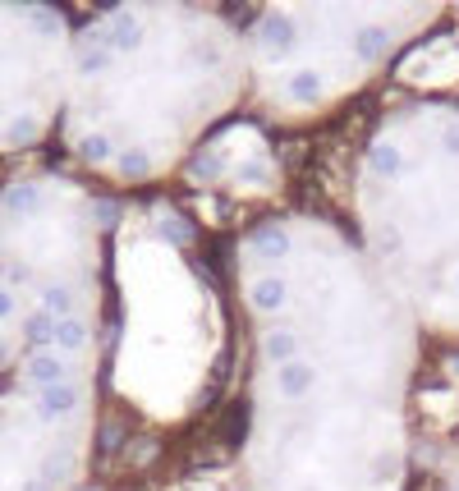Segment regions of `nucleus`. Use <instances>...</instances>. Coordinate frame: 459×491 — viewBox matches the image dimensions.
Returning <instances> with one entry per match:
<instances>
[{
  "label": "nucleus",
  "mask_w": 459,
  "mask_h": 491,
  "mask_svg": "<svg viewBox=\"0 0 459 491\" xmlns=\"http://www.w3.org/2000/svg\"><path fill=\"white\" fill-rule=\"evenodd\" d=\"M5 359H10V344H5V340H0V368H5Z\"/></svg>",
  "instance_id": "nucleus-31"
},
{
  "label": "nucleus",
  "mask_w": 459,
  "mask_h": 491,
  "mask_svg": "<svg viewBox=\"0 0 459 491\" xmlns=\"http://www.w3.org/2000/svg\"><path fill=\"white\" fill-rule=\"evenodd\" d=\"M257 37H262V46L272 51V56H285V51L299 42V33H294V23H289L285 14H266L262 28H257Z\"/></svg>",
  "instance_id": "nucleus-5"
},
{
  "label": "nucleus",
  "mask_w": 459,
  "mask_h": 491,
  "mask_svg": "<svg viewBox=\"0 0 459 491\" xmlns=\"http://www.w3.org/2000/svg\"><path fill=\"white\" fill-rule=\"evenodd\" d=\"M386 46H391V33L382 28V23H368V28L354 33V56L359 60H382Z\"/></svg>",
  "instance_id": "nucleus-10"
},
{
  "label": "nucleus",
  "mask_w": 459,
  "mask_h": 491,
  "mask_svg": "<svg viewBox=\"0 0 459 491\" xmlns=\"http://www.w3.org/2000/svg\"><path fill=\"white\" fill-rule=\"evenodd\" d=\"M19 491H56V487L42 482V478H23V487H19Z\"/></svg>",
  "instance_id": "nucleus-30"
},
{
  "label": "nucleus",
  "mask_w": 459,
  "mask_h": 491,
  "mask_svg": "<svg viewBox=\"0 0 459 491\" xmlns=\"http://www.w3.org/2000/svg\"><path fill=\"white\" fill-rule=\"evenodd\" d=\"M455 491H459V482H455Z\"/></svg>",
  "instance_id": "nucleus-35"
},
{
  "label": "nucleus",
  "mask_w": 459,
  "mask_h": 491,
  "mask_svg": "<svg viewBox=\"0 0 459 491\" xmlns=\"http://www.w3.org/2000/svg\"><path fill=\"white\" fill-rule=\"evenodd\" d=\"M83 344H88V326L78 321V317H60L56 321V349L74 353V349H83Z\"/></svg>",
  "instance_id": "nucleus-16"
},
{
  "label": "nucleus",
  "mask_w": 459,
  "mask_h": 491,
  "mask_svg": "<svg viewBox=\"0 0 459 491\" xmlns=\"http://www.w3.org/2000/svg\"><path fill=\"white\" fill-rule=\"evenodd\" d=\"M37 478H42V482H51V487H56V482H65V478H69V450H60V455L51 450V455L42 459Z\"/></svg>",
  "instance_id": "nucleus-19"
},
{
  "label": "nucleus",
  "mask_w": 459,
  "mask_h": 491,
  "mask_svg": "<svg viewBox=\"0 0 459 491\" xmlns=\"http://www.w3.org/2000/svg\"><path fill=\"white\" fill-rule=\"evenodd\" d=\"M382 243H386V253H395V249H400V243H404V234H400L395 226H386V234H382Z\"/></svg>",
  "instance_id": "nucleus-29"
},
{
  "label": "nucleus",
  "mask_w": 459,
  "mask_h": 491,
  "mask_svg": "<svg viewBox=\"0 0 459 491\" xmlns=\"http://www.w3.org/2000/svg\"><path fill=\"white\" fill-rule=\"evenodd\" d=\"M42 313L46 317H74V289H65V285H42Z\"/></svg>",
  "instance_id": "nucleus-14"
},
{
  "label": "nucleus",
  "mask_w": 459,
  "mask_h": 491,
  "mask_svg": "<svg viewBox=\"0 0 459 491\" xmlns=\"http://www.w3.org/2000/svg\"><path fill=\"white\" fill-rule=\"evenodd\" d=\"M244 179H253V184H257V179H266V161H262V156L244 166Z\"/></svg>",
  "instance_id": "nucleus-27"
},
{
  "label": "nucleus",
  "mask_w": 459,
  "mask_h": 491,
  "mask_svg": "<svg viewBox=\"0 0 459 491\" xmlns=\"http://www.w3.org/2000/svg\"><path fill=\"white\" fill-rule=\"evenodd\" d=\"M156 230H161V234H166V239L175 243V249H184V243H188V239H194V230H188L184 221H175V216H170V211H166V216H156Z\"/></svg>",
  "instance_id": "nucleus-21"
},
{
  "label": "nucleus",
  "mask_w": 459,
  "mask_h": 491,
  "mask_svg": "<svg viewBox=\"0 0 459 491\" xmlns=\"http://www.w3.org/2000/svg\"><path fill=\"white\" fill-rule=\"evenodd\" d=\"M14 313H19V304H14V294H10L5 285H0V321H10Z\"/></svg>",
  "instance_id": "nucleus-24"
},
{
  "label": "nucleus",
  "mask_w": 459,
  "mask_h": 491,
  "mask_svg": "<svg viewBox=\"0 0 459 491\" xmlns=\"http://www.w3.org/2000/svg\"><path fill=\"white\" fill-rule=\"evenodd\" d=\"M455 372H459V359H455Z\"/></svg>",
  "instance_id": "nucleus-33"
},
{
  "label": "nucleus",
  "mask_w": 459,
  "mask_h": 491,
  "mask_svg": "<svg viewBox=\"0 0 459 491\" xmlns=\"http://www.w3.org/2000/svg\"><path fill=\"white\" fill-rule=\"evenodd\" d=\"M253 253H257L262 262H285V257H289V234L276 230V226L257 230V234H253Z\"/></svg>",
  "instance_id": "nucleus-11"
},
{
  "label": "nucleus",
  "mask_w": 459,
  "mask_h": 491,
  "mask_svg": "<svg viewBox=\"0 0 459 491\" xmlns=\"http://www.w3.org/2000/svg\"><path fill=\"white\" fill-rule=\"evenodd\" d=\"M23 14H28L37 37H60V23H65L60 10H51V5H23Z\"/></svg>",
  "instance_id": "nucleus-15"
},
{
  "label": "nucleus",
  "mask_w": 459,
  "mask_h": 491,
  "mask_svg": "<svg viewBox=\"0 0 459 491\" xmlns=\"http://www.w3.org/2000/svg\"><path fill=\"white\" fill-rule=\"evenodd\" d=\"M23 340H28L37 353H42V349H56V317L33 313L28 321H23Z\"/></svg>",
  "instance_id": "nucleus-13"
},
{
  "label": "nucleus",
  "mask_w": 459,
  "mask_h": 491,
  "mask_svg": "<svg viewBox=\"0 0 459 491\" xmlns=\"http://www.w3.org/2000/svg\"><path fill=\"white\" fill-rule=\"evenodd\" d=\"M115 216H120V211H115L111 198H101V202H97V221H101V226H115Z\"/></svg>",
  "instance_id": "nucleus-25"
},
{
  "label": "nucleus",
  "mask_w": 459,
  "mask_h": 491,
  "mask_svg": "<svg viewBox=\"0 0 459 491\" xmlns=\"http://www.w3.org/2000/svg\"><path fill=\"white\" fill-rule=\"evenodd\" d=\"M313 386H317V368H313V363L294 359V363L276 368V391H281V400H304Z\"/></svg>",
  "instance_id": "nucleus-1"
},
{
  "label": "nucleus",
  "mask_w": 459,
  "mask_h": 491,
  "mask_svg": "<svg viewBox=\"0 0 459 491\" xmlns=\"http://www.w3.org/2000/svg\"><path fill=\"white\" fill-rule=\"evenodd\" d=\"M321 88H327V78H321L317 69H294V74L285 78V92H289L294 101H317Z\"/></svg>",
  "instance_id": "nucleus-12"
},
{
  "label": "nucleus",
  "mask_w": 459,
  "mask_h": 491,
  "mask_svg": "<svg viewBox=\"0 0 459 491\" xmlns=\"http://www.w3.org/2000/svg\"><path fill=\"white\" fill-rule=\"evenodd\" d=\"M111 156H115V143L106 139V133H88V139H83V161H92V166H106Z\"/></svg>",
  "instance_id": "nucleus-20"
},
{
  "label": "nucleus",
  "mask_w": 459,
  "mask_h": 491,
  "mask_svg": "<svg viewBox=\"0 0 459 491\" xmlns=\"http://www.w3.org/2000/svg\"><path fill=\"white\" fill-rule=\"evenodd\" d=\"M262 353H266L276 368H285V363L299 359V336H294L289 326H272V331L262 336Z\"/></svg>",
  "instance_id": "nucleus-6"
},
{
  "label": "nucleus",
  "mask_w": 459,
  "mask_h": 491,
  "mask_svg": "<svg viewBox=\"0 0 459 491\" xmlns=\"http://www.w3.org/2000/svg\"><path fill=\"white\" fill-rule=\"evenodd\" d=\"M37 133H42V120H37V115H19V120L5 124V143L23 147V143H37Z\"/></svg>",
  "instance_id": "nucleus-18"
},
{
  "label": "nucleus",
  "mask_w": 459,
  "mask_h": 491,
  "mask_svg": "<svg viewBox=\"0 0 459 491\" xmlns=\"http://www.w3.org/2000/svg\"><path fill=\"white\" fill-rule=\"evenodd\" d=\"M285 298H289V285L281 281V276H257L253 285H249V304L257 308V313H281L285 308Z\"/></svg>",
  "instance_id": "nucleus-3"
},
{
  "label": "nucleus",
  "mask_w": 459,
  "mask_h": 491,
  "mask_svg": "<svg viewBox=\"0 0 459 491\" xmlns=\"http://www.w3.org/2000/svg\"><path fill=\"white\" fill-rule=\"evenodd\" d=\"M0 207H5L10 216H37V211L46 207V194H42L37 184H14V188H5Z\"/></svg>",
  "instance_id": "nucleus-8"
},
{
  "label": "nucleus",
  "mask_w": 459,
  "mask_h": 491,
  "mask_svg": "<svg viewBox=\"0 0 459 491\" xmlns=\"http://www.w3.org/2000/svg\"><path fill=\"white\" fill-rule=\"evenodd\" d=\"M386 478H391V459L376 455V459H372V482H386Z\"/></svg>",
  "instance_id": "nucleus-26"
},
{
  "label": "nucleus",
  "mask_w": 459,
  "mask_h": 491,
  "mask_svg": "<svg viewBox=\"0 0 459 491\" xmlns=\"http://www.w3.org/2000/svg\"><path fill=\"white\" fill-rule=\"evenodd\" d=\"M221 170H226V156H221V152H207V156L194 161V175H198V179H211V175H221Z\"/></svg>",
  "instance_id": "nucleus-22"
},
{
  "label": "nucleus",
  "mask_w": 459,
  "mask_h": 491,
  "mask_svg": "<svg viewBox=\"0 0 459 491\" xmlns=\"http://www.w3.org/2000/svg\"><path fill=\"white\" fill-rule=\"evenodd\" d=\"M368 170L382 175V179H404L409 175V161H404V152L395 143H372L368 147Z\"/></svg>",
  "instance_id": "nucleus-4"
},
{
  "label": "nucleus",
  "mask_w": 459,
  "mask_h": 491,
  "mask_svg": "<svg viewBox=\"0 0 459 491\" xmlns=\"http://www.w3.org/2000/svg\"><path fill=\"white\" fill-rule=\"evenodd\" d=\"M143 23L133 19V14H115V23H111V56L120 51V56H129V51H138L143 46Z\"/></svg>",
  "instance_id": "nucleus-9"
},
{
  "label": "nucleus",
  "mask_w": 459,
  "mask_h": 491,
  "mask_svg": "<svg viewBox=\"0 0 459 491\" xmlns=\"http://www.w3.org/2000/svg\"><path fill=\"white\" fill-rule=\"evenodd\" d=\"M37 408H42V418H65L78 408V386L74 381H60V386H46L37 395Z\"/></svg>",
  "instance_id": "nucleus-7"
},
{
  "label": "nucleus",
  "mask_w": 459,
  "mask_h": 491,
  "mask_svg": "<svg viewBox=\"0 0 459 491\" xmlns=\"http://www.w3.org/2000/svg\"><path fill=\"white\" fill-rule=\"evenodd\" d=\"M0 285H5V271H0Z\"/></svg>",
  "instance_id": "nucleus-32"
},
{
  "label": "nucleus",
  "mask_w": 459,
  "mask_h": 491,
  "mask_svg": "<svg viewBox=\"0 0 459 491\" xmlns=\"http://www.w3.org/2000/svg\"><path fill=\"white\" fill-rule=\"evenodd\" d=\"M455 285H459V276H455Z\"/></svg>",
  "instance_id": "nucleus-34"
},
{
  "label": "nucleus",
  "mask_w": 459,
  "mask_h": 491,
  "mask_svg": "<svg viewBox=\"0 0 459 491\" xmlns=\"http://www.w3.org/2000/svg\"><path fill=\"white\" fill-rule=\"evenodd\" d=\"M23 372H28V381H33V386H60V381H69V363L60 359V353L56 349H42V353H33V359H28V368H23Z\"/></svg>",
  "instance_id": "nucleus-2"
},
{
  "label": "nucleus",
  "mask_w": 459,
  "mask_h": 491,
  "mask_svg": "<svg viewBox=\"0 0 459 491\" xmlns=\"http://www.w3.org/2000/svg\"><path fill=\"white\" fill-rule=\"evenodd\" d=\"M441 152H446V156H459V129H446V139H441Z\"/></svg>",
  "instance_id": "nucleus-28"
},
{
  "label": "nucleus",
  "mask_w": 459,
  "mask_h": 491,
  "mask_svg": "<svg viewBox=\"0 0 459 491\" xmlns=\"http://www.w3.org/2000/svg\"><path fill=\"white\" fill-rule=\"evenodd\" d=\"M115 166H120L124 179H147V175H152V156H147L143 147H124V152L115 156Z\"/></svg>",
  "instance_id": "nucleus-17"
},
{
  "label": "nucleus",
  "mask_w": 459,
  "mask_h": 491,
  "mask_svg": "<svg viewBox=\"0 0 459 491\" xmlns=\"http://www.w3.org/2000/svg\"><path fill=\"white\" fill-rule=\"evenodd\" d=\"M106 69H111V51H83V74L101 78Z\"/></svg>",
  "instance_id": "nucleus-23"
}]
</instances>
